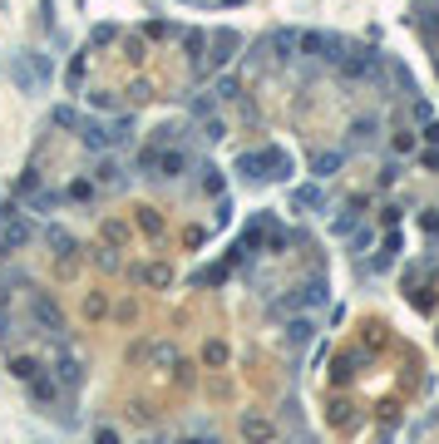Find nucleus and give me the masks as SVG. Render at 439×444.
Segmentation results:
<instances>
[{
    "mask_svg": "<svg viewBox=\"0 0 439 444\" xmlns=\"http://www.w3.org/2000/svg\"><path fill=\"white\" fill-rule=\"evenodd\" d=\"M292 173H296V163L277 143H266L257 153H237V178H247V183H271V178H292Z\"/></svg>",
    "mask_w": 439,
    "mask_h": 444,
    "instance_id": "1",
    "label": "nucleus"
},
{
    "mask_svg": "<svg viewBox=\"0 0 439 444\" xmlns=\"http://www.w3.org/2000/svg\"><path fill=\"white\" fill-rule=\"evenodd\" d=\"M30 316H35V326H40V336H54V341H65V331H70V326H65L60 306H54L49 296H40V292H35V296H30Z\"/></svg>",
    "mask_w": 439,
    "mask_h": 444,
    "instance_id": "2",
    "label": "nucleus"
},
{
    "mask_svg": "<svg viewBox=\"0 0 439 444\" xmlns=\"http://www.w3.org/2000/svg\"><path fill=\"white\" fill-rule=\"evenodd\" d=\"M336 70H341V79H380V70H385V54L360 49V54H346Z\"/></svg>",
    "mask_w": 439,
    "mask_h": 444,
    "instance_id": "3",
    "label": "nucleus"
},
{
    "mask_svg": "<svg viewBox=\"0 0 439 444\" xmlns=\"http://www.w3.org/2000/svg\"><path fill=\"white\" fill-rule=\"evenodd\" d=\"M326 296H331V287H326V276H311V282H301L287 301H277V311H296V306H321Z\"/></svg>",
    "mask_w": 439,
    "mask_h": 444,
    "instance_id": "4",
    "label": "nucleus"
},
{
    "mask_svg": "<svg viewBox=\"0 0 439 444\" xmlns=\"http://www.w3.org/2000/svg\"><path fill=\"white\" fill-rule=\"evenodd\" d=\"M10 79H15V89H20V94H40V79H35V60H30V49L10 54Z\"/></svg>",
    "mask_w": 439,
    "mask_h": 444,
    "instance_id": "5",
    "label": "nucleus"
},
{
    "mask_svg": "<svg viewBox=\"0 0 439 444\" xmlns=\"http://www.w3.org/2000/svg\"><path fill=\"white\" fill-rule=\"evenodd\" d=\"M49 375H54V380H60V385H65V390H70V395H74V390H79V385H84V365H79V360H74L70 351H60V360H54V370H49Z\"/></svg>",
    "mask_w": 439,
    "mask_h": 444,
    "instance_id": "6",
    "label": "nucleus"
},
{
    "mask_svg": "<svg viewBox=\"0 0 439 444\" xmlns=\"http://www.w3.org/2000/svg\"><path fill=\"white\" fill-rule=\"evenodd\" d=\"M25 385H30V400H35V405H60V390H65V385L54 380V375L40 370V375H30Z\"/></svg>",
    "mask_w": 439,
    "mask_h": 444,
    "instance_id": "7",
    "label": "nucleus"
},
{
    "mask_svg": "<svg viewBox=\"0 0 439 444\" xmlns=\"http://www.w3.org/2000/svg\"><path fill=\"white\" fill-rule=\"evenodd\" d=\"M74 129H79V143H84L89 153H104V148H109V124H99V119H79Z\"/></svg>",
    "mask_w": 439,
    "mask_h": 444,
    "instance_id": "8",
    "label": "nucleus"
},
{
    "mask_svg": "<svg viewBox=\"0 0 439 444\" xmlns=\"http://www.w3.org/2000/svg\"><path fill=\"white\" fill-rule=\"evenodd\" d=\"M237 45H242V35H237V30H212V65L223 70V65L232 60V49H237Z\"/></svg>",
    "mask_w": 439,
    "mask_h": 444,
    "instance_id": "9",
    "label": "nucleus"
},
{
    "mask_svg": "<svg viewBox=\"0 0 439 444\" xmlns=\"http://www.w3.org/2000/svg\"><path fill=\"white\" fill-rule=\"evenodd\" d=\"M188 168V153L173 143V148H158V178H178Z\"/></svg>",
    "mask_w": 439,
    "mask_h": 444,
    "instance_id": "10",
    "label": "nucleus"
},
{
    "mask_svg": "<svg viewBox=\"0 0 439 444\" xmlns=\"http://www.w3.org/2000/svg\"><path fill=\"white\" fill-rule=\"evenodd\" d=\"M45 247H54V257H65V262H74V252H79V242L65 228H45Z\"/></svg>",
    "mask_w": 439,
    "mask_h": 444,
    "instance_id": "11",
    "label": "nucleus"
},
{
    "mask_svg": "<svg viewBox=\"0 0 439 444\" xmlns=\"http://www.w3.org/2000/svg\"><path fill=\"white\" fill-rule=\"evenodd\" d=\"M316 60H321V65H341V60H346V40H341V35H321V40H316Z\"/></svg>",
    "mask_w": 439,
    "mask_h": 444,
    "instance_id": "12",
    "label": "nucleus"
},
{
    "mask_svg": "<svg viewBox=\"0 0 439 444\" xmlns=\"http://www.w3.org/2000/svg\"><path fill=\"white\" fill-rule=\"evenodd\" d=\"M341 163H346V153H341V148H331V153H316V158H311V173L326 183V178H331V173L341 168Z\"/></svg>",
    "mask_w": 439,
    "mask_h": 444,
    "instance_id": "13",
    "label": "nucleus"
},
{
    "mask_svg": "<svg viewBox=\"0 0 439 444\" xmlns=\"http://www.w3.org/2000/svg\"><path fill=\"white\" fill-rule=\"evenodd\" d=\"M60 203H65V198L54 193V188H35V193H30V212H40V217H49Z\"/></svg>",
    "mask_w": 439,
    "mask_h": 444,
    "instance_id": "14",
    "label": "nucleus"
},
{
    "mask_svg": "<svg viewBox=\"0 0 439 444\" xmlns=\"http://www.w3.org/2000/svg\"><path fill=\"white\" fill-rule=\"evenodd\" d=\"M375 134H380V119H375V114H365V119L351 124V143H356V148H360V143H375Z\"/></svg>",
    "mask_w": 439,
    "mask_h": 444,
    "instance_id": "15",
    "label": "nucleus"
},
{
    "mask_svg": "<svg viewBox=\"0 0 439 444\" xmlns=\"http://www.w3.org/2000/svg\"><path fill=\"white\" fill-rule=\"evenodd\" d=\"M292 203H296V207H326V188H321V183H301V188L292 193Z\"/></svg>",
    "mask_w": 439,
    "mask_h": 444,
    "instance_id": "16",
    "label": "nucleus"
},
{
    "mask_svg": "<svg viewBox=\"0 0 439 444\" xmlns=\"http://www.w3.org/2000/svg\"><path fill=\"white\" fill-rule=\"evenodd\" d=\"M311 336H316V326H311L306 316H296V321L287 326V346H292V351H301V346H306Z\"/></svg>",
    "mask_w": 439,
    "mask_h": 444,
    "instance_id": "17",
    "label": "nucleus"
},
{
    "mask_svg": "<svg viewBox=\"0 0 439 444\" xmlns=\"http://www.w3.org/2000/svg\"><path fill=\"white\" fill-rule=\"evenodd\" d=\"M271 45H277V60H282V65L296 60V30H277V35H271Z\"/></svg>",
    "mask_w": 439,
    "mask_h": 444,
    "instance_id": "18",
    "label": "nucleus"
},
{
    "mask_svg": "<svg viewBox=\"0 0 439 444\" xmlns=\"http://www.w3.org/2000/svg\"><path fill=\"white\" fill-rule=\"evenodd\" d=\"M356 222H360V198H351V203H346V212L331 222V232H336V237H346V232L356 228Z\"/></svg>",
    "mask_w": 439,
    "mask_h": 444,
    "instance_id": "19",
    "label": "nucleus"
},
{
    "mask_svg": "<svg viewBox=\"0 0 439 444\" xmlns=\"http://www.w3.org/2000/svg\"><path fill=\"white\" fill-rule=\"evenodd\" d=\"M242 434H247L252 444H266V439H271V434H277V429H271L266 420H257V415H247V420H242Z\"/></svg>",
    "mask_w": 439,
    "mask_h": 444,
    "instance_id": "20",
    "label": "nucleus"
},
{
    "mask_svg": "<svg viewBox=\"0 0 439 444\" xmlns=\"http://www.w3.org/2000/svg\"><path fill=\"white\" fill-rule=\"evenodd\" d=\"M129 138H134V114L109 124V148H119V143H129Z\"/></svg>",
    "mask_w": 439,
    "mask_h": 444,
    "instance_id": "21",
    "label": "nucleus"
},
{
    "mask_svg": "<svg viewBox=\"0 0 439 444\" xmlns=\"http://www.w3.org/2000/svg\"><path fill=\"white\" fill-rule=\"evenodd\" d=\"M40 370H45V365H40L35 356H15V360H10V375H15V380H30V375H40Z\"/></svg>",
    "mask_w": 439,
    "mask_h": 444,
    "instance_id": "22",
    "label": "nucleus"
},
{
    "mask_svg": "<svg viewBox=\"0 0 439 444\" xmlns=\"http://www.w3.org/2000/svg\"><path fill=\"white\" fill-rule=\"evenodd\" d=\"M183 138V129L178 124H158V134H153V148H173Z\"/></svg>",
    "mask_w": 439,
    "mask_h": 444,
    "instance_id": "23",
    "label": "nucleus"
},
{
    "mask_svg": "<svg viewBox=\"0 0 439 444\" xmlns=\"http://www.w3.org/2000/svg\"><path fill=\"white\" fill-rule=\"evenodd\" d=\"M99 183H109V188H119V183H124V168H119L114 158H104V163H99Z\"/></svg>",
    "mask_w": 439,
    "mask_h": 444,
    "instance_id": "24",
    "label": "nucleus"
},
{
    "mask_svg": "<svg viewBox=\"0 0 439 444\" xmlns=\"http://www.w3.org/2000/svg\"><path fill=\"white\" fill-rule=\"evenodd\" d=\"M134 276H143V282H153V287H168V282H173V271H168V267H138Z\"/></svg>",
    "mask_w": 439,
    "mask_h": 444,
    "instance_id": "25",
    "label": "nucleus"
},
{
    "mask_svg": "<svg viewBox=\"0 0 439 444\" xmlns=\"http://www.w3.org/2000/svg\"><path fill=\"white\" fill-rule=\"evenodd\" d=\"M49 124H54V129H74V124H79V114H74L70 104H60V109H49Z\"/></svg>",
    "mask_w": 439,
    "mask_h": 444,
    "instance_id": "26",
    "label": "nucleus"
},
{
    "mask_svg": "<svg viewBox=\"0 0 439 444\" xmlns=\"http://www.w3.org/2000/svg\"><path fill=\"white\" fill-rule=\"evenodd\" d=\"M30 60H35V79H40V89L54 79V60H49V54H30Z\"/></svg>",
    "mask_w": 439,
    "mask_h": 444,
    "instance_id": "27",
    "label": "nucleus"
},
{
    "mask_svg": "<svg viewBox=\"0 0 439 444\" xmlns=\"http://www.w3.org/2000/svg\"><path fill=\"white\" fill-rule=\"evenodd\" d=\"M237 89H242V84H237V74H223V79L212 84V99H237Z\"/></svg>",
    "mask_w": 439,
    "mask_h": 444,
    "instance_id": "28",
    "label": "nucleus"
},
{
    "mask_svg": "<svg viewBox=\"0 0 439 444\" xmlns=\"http://www.w3.org/2000/svg\"><path fill=\"white\" fill-rule=\"evenodd\" d=\"M84 54H89V49H84ZM84 54H74L70 70H65V84H70V89H79V84H84Z\"/></svg>",
    "mask_w": 439,
    "mask_h": 444,
    "instance_id": "29",
    "label": "nucleus"
},
{
    "mask_svg": "<svg viewBox=\"0 0 439 444\" xmlns=\"http://www.w3.org/2000/svg\"><path fill=\"white\" fill-rule=\"evenodd\" d=\"M202 188H207L212 198H223V178H217V168H212V163L202 168Z\"/></svg>",
    "mask_w": 439,
    "mask_h": 444,
    "instance_id": "30",
    "label": "nucleus"
},
{
    "mask_svg": "<svg viewBox=\"0 0 439 444\" xmlns=\"http://www.w3.org/2000/svg\"><path fill=\"white\" fill-rule=\"evenodd\" d=\"M20 336V331H15V316H6V311H0V346H10Z\"/></svg>",
    "mask_w": 439,
    "mask_h": 444,
    "instance_id": "31",
    "label": "nucleus"
},
{
    "mask_svg": "<svg viewBox=\"0 0 439 444\" xmlns=\"http://www.w3.org/2000/svg\"><path fill=\"white\" fill-rule=\"evenodd\" d=\"M114 40H119L114 25H94V35H89V45H114Z\"/></svg>",
    "mask_w": 439,
    "mask_h": 444,
    "instance_id": "32",
    "label": "nucleus"
},
{
    "mask_svg": "<svg viewBox=\"0 0 439 444\" xmlns=\"http://www.w3.org/2000/svg\"><path fill=\"white\" fill-rule=\"evenodd\" d=\"M138 168H143L148 178H158V148H143V153H138Z\"/></svg>",
    "mask_w": 439,
    "mask_h": 444,
    "instance_id": "33",
    "label": "nucleus"
},
{
    "mask_svg": "<svg viewBox=\"0 0 439 444\" xmlns=\"http://www.w3.org/2000/svg\"><path fill=\"white\" fill-rule=\"evenodd\" d=\"M143 35H148V40H173V35H178V25H163V20H153Z\"/></svg>",
    "mask_w": 439,
    "mask_h": 444,
    "instance_id": "34",
    "label": "nucleus"
},
{
    "mask_svg": "<svg viewBox=\"0 0 439 444\" xmlns=\"http://www.w3.org/2000/svg\"><path fill=\"white\" fill-rule=\"evenodd\" d=\"M89 198H94V183H84V178L70 183V203H89Z\"/></svg>",
    "mask_w": 439,
    "mask_h": 444,
    "instance_id": "35",
    "label": "nucleus"
},
{
    "mask_svg": "<svg viewBox=\"0 0 439 444\" xmlns=\"http://www.w3.org/2000/svg\"><path fill=\"white\" fill-rule=\"evenodd\" d=\"M212 104H217L212 94H202V99H193V114H198V119H212Z\"/></svg>",
    "mask_w": 439,
    "mask_h": 444,
    "instance_id": "36",
    "label": "nucleus"
},
{
    "mask_svg": "<svg viewBox=\"0 0 439 444\" xmlns=\"http://www.w3.org/2000/svg\"><path fill=\"white\" fill-rule=\"evenodd\" d=\"M223 360H228V346L212 341V346H207V365H223Z\"/></svg>",
    "mask_w": 439,
    "mask_h": 444,
    "instance_id": "37",
    "label": "nucleus"
},
{
    "mask_svg": "<svg viewBox=\"0 0 439 444\" xmlns=\"http://www.w3.org/2000/svg\"><path fill=\"white\" fill-rule=\"evenodd\" d=\"M228 222H232V203L217 198V228H228Z\"/></svg>",
    "mask_w": 439,
    "mask_h": 444,
    "instance_id": "38",
    "label": "nucleus"
},
{
    "mask_svg": "<svg viewBox=\"0 0 439 444\" xmlns=\"http://www.w3.org/2000/svg\"><path fill=\"white\" fill-rule=\"evenodd\" d=\"M94 444H119V434L114 429H94Z\"/></svg>",
    "mask_w": 439,
    "mask_h": 444,
    "instance_id": "39",
    "label": "nucleus"
},
{
    "mask_svg": "<svg viewBox=\"0 0 439 444\" xmlns=\"http://www.w3.org/2000/svg\"><path fill=\"white\" fill-rule=\"evenodd\" d=\"M424 143H439V124H424Z\"/></svg>",
    "mask_w": 439,
    "mask_h": 444,
    "instance_id": "40",
    "label": "nucleus"
},
{
    "mask_svg": "<svg viewBox=\"0 0 439 444\" xmlns=\"http://www.w3.org/2000/svg\"><path fill=\"white\" fill-rule=\"evenodd\" d=\"M424 168H439V148H429V153H424Z\"/></svg>",
    "mask_w": 439,
    "mask_h": 444,
    "instance_id": "41",
    "label": "nucleus"
},
{
    "mask_svg": "<svg viewBox=\"0 0 439 444\" xmlns=\"http://www.w3.org/2000/svg\"><path fill=\"white\" fill-rule=\"evenodd\" d=\"M183 444H217V439H183Z\"/></svg>",
    "mask_w": 439,
    "mask_h": 444,
    "instance_id": "42",
    "label": "nucleus"
},
{
    "mask_svg": "<svg viewBox=\"0 0 439 444\" xmlns=\"http://www.w3.org/2000/svg\"><path fill=\"white\" fill-rule=\"evenodd\" d=\"M0 296H6V276H0Z\"/></svg>",
    "mask_w": 439,
    "mask_h": 444,
    "instance_id": "43",
    "label": "nucleus"
},
{
    "mask_svg": "<svg viewBox=\"0 0 439 444\" xmlns=\"http://www.w3.org/2000/svg\"><path fill=\"white\" fill-rule=\"evenodd\" d=\"M301 444H316V439H301Z\"/></svg>",
    "mask_w": 439,
    "mask_h": 444,
    "instance_id": "44",
    "label": "nucleus"
}]
</instances>
